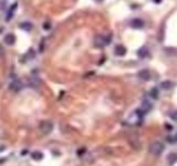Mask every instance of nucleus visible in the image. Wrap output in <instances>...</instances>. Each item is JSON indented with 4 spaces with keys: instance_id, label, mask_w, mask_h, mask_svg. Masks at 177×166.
Instances as JSON below:
<instances>
[{
    "instance_id": "1",
    "label": "nucleus",
    "mask_w": 177,
    "mask_h": 166,
    "mask_svg": "<svg viewBox=\"0 0 177 166\" xmlns=\"http://www.w3.org/2000/svg\"><path fill=\"white\" fill-rule=\"evenodd\" d=\"M164 149H165V145L164 143H162V142H154V143H152L149 145V153L153 155H160L163 152H164Z\"/></svg>"
},
{
    "instance_id": "2",
    "label": "nucleus",
    "mask_w": 177,
    "mask_h": 166,
    "mask_svg": "<svg viewBox=\"0 0 177 166\" xmlns=\"http://www.w3.org/2000/svg\"><path fill=\"white\" fill-rule=\"evenodd\" d=\"M111 39H112V34H110L109 37H104V36H96L94 39V45L98 48H103L105 45L110 44Z\"/></svg>"
},
{
    "instance_id": "3",
    "label": "nucleus",
    "mask_w": 177,
    "mask_h": 166,
    "mask_svg": "<svg viewBox=\"0 0 177 166\" xmlns=\"http://www.w3.org/2000/svg\"><path fill=\"white\" fill-rule=\"evenodd\" d=\"M39 128H40V131H41L42 134H49L53 130V123L50 121L41 122L40 125H39Z\"/></svg>"
},
{
    "instance_id": "4",
    "label": "nucleus",
    "mask_w": 177,
    "mask_h": 166,
    "mask_svg": "<svg viewBox=\"0 0 177 166\" xmlns=\"http://www.w3.org/2000/svg\"><path fill=\"white\" fill-rule=\"evenodd\" d=\"M137 77H138V79H139L141 81H145V82H146V81H149V80H151L152 74H151L149 70H147V69H143V70L138 71Z\"/></svg>"
},
{
    "instance_id": "5",
    "label": "nucleus",
    "mask_w": 177,
    "mask_h": 166,
    "mask_svg": "<svg viewBox=\"0 0 177 166\" xmlns=\"http://www.w3.org/2000/svg\"><path fill=\"white\" fill-rule=\"evenodd\" d=\"M114 53L117 56H124V55L126 54V48L123 44H117L114 48Z\"/></svg>"
},
{
    "instance_id": "6",
    "label": "nucleus",
    "mask_w": 177,
    "mask_h": 166,
    "mask_svg": "<svg viewBox=\"0 0 177 166\" xmlns=\"http://www.w3.org/2000/svg\"><path fill=\"white\" fill-rule=\"evenodd\" d=\"M131 27L134 28V29H142L144 27V21L139 18H135L131 21Z\"/></svg>"
},
{
    "instance_id": "7",
    "label": "nucleus",
    "mask_w": 177,
    "mask_h": 166,
    "mask_svg": "<svg viewBox=\"0 0 177 166\" xmlns=\"http://www.w3.org/2000/svg\"><path fill=\"white\" fill-rule=\"evenodd\" d=\"M3 41H5L6 44L12 45V44L16 42V37H15V34H12V33H7L5 36V38H3Z\"/></svg>"
},
{
    "instance_id": "8",
    "label": "nucleus",
    "mask_w": 177,
    "mask_h": 166,
    "mask_svg": "<svg viewBox=\"0 0 177 166\" xmlns=\"http://www.w3.org/2000/svg\"><path fill=\"white\" fill-rule=\"evenodd\" d=\"M167 162H168L169 166L175 165V163L177 162V153H175V152H171V153H169V154H168V156H167Z\"/></svg>"
},
{
    "instance_id": "9",
    "label": "nucleus",
    "mask_w": 177,
    "mask_h": 166,
    "mask_svg": "<svg viewBox=\"0 0 177 166\" xmlns=\"http://www.w3.org/2000/svg\"><path fill=\"white\" fill-rule=\"evenodd\" d=\"M10 89L15 92H18L22 89V83L19 81V80H15L13 82L10 84Z\"/></svg>"
},
{
    "instance_id": "10",
    "label": "nucleus",
    "mask_w": 177,
    "mask_h": 166,
    "mask_svg": "<svg viewBox=\"0 0 177 166\" xmlns=\"http://www.w3.org/2000/svg\"><path fill=\"white\" fill-rule=\"evenodd\" d=\"M152 109H153V105H152V103H149L148 101H143V102H142L141 110L143 111L144 113H147V112H149Z\"/></svg>"
},
{
    "instance_id": "11",
    "label": "nucleus",
    "mask_w": 177,
    "mask_h": 166,
    "mask_svg": "<svg viewBox=\"0 0 177 166\" xmlns=\"http://www.w3.org/2000/svg\"><path fill=\"white\" fill-rule=\"evenodd\" d=\"M148 55V49L146 47H142L137 50V56L141 59H145Z\"/></svg>"
},
{
    "instance_id": "12",
    "label": "nucleus",
    "mask_w": 177,
    "mask_h": 166,
    "mask_svg": "<svg viewBox=\"0 0 177 166\" xmlns=\"http://www.w3.org/2000/svg\"><path fill=\"white\" fill-rule=\"evenodd\" d=\"M149 96L153 100H157L160 98V91L157 88H152L149 90Z\"/></svg>"
},
{
    "instance_id": "13",
    "label": "nucleus",
    "mask_w": 177,
    "mask_h": 166,
    "mask_svg": "<svg viewBox=\"0 0 177 166\" xmlns=\"http://www.w3.org/2000/svg\"><path fill=\"white\" fill-rule=\"evenodd\" d=\"M171 85H173L171 81H168V80L163 81V82L160 83V88L163 89V90H169L171 88Z\"/></svg>"
},
{
    "instance_id": "14",
    "label": "nucleus",
    "mask_w": 177,
    "mask_h": 166,
    "mask_svg": "<svg viewBox=\"0 0 177 166\" xmlns=\"http://www.w3.org/2000/svg\"><path fill=\"white\" fill-rule=\"evenodd\" d=\"M31 157H32L34 160H42V157H43V154H42L41 152H39V151H36V152H32V154H31Z\"/></svg>"
},
{
    "instance_id": "15",
    "label": "nucleus",
    "mask_w": 177,
    "mask_h": 166,
    "mask_svg": "<svg viewBox=\"0 0 177 166\" xmlns=\"http://www.w3.org/2000/svg\"><path fill=\"white\" fill-rule=\"evenodd\" d=\"M20 29L24 30V31H30L32 29V24L30 22H22L20 24Z\"/></svg>"
},
{
    "instance_id": "16",
    "label": "nucleus",
    "mask_w": 177,
    "mask_h": 166,
    "mask_svg": "<svg viewBox=\"0 0 177 166\" xmlns=\"http://www.w3.org/2000/svg\"><path fill=\"white\" fill-rule=\"evenodd\" d=\"M164 51H165L167 54H169V55H177L176 48H165Z\"/></svg>"
},
{
    "instance_id": "17",
    "label": "nucleus",
    "mask_w": 177,
    "mask_h": 166,
    "mask_svg": "<svg viewBox=\"0 0 177 166\" xmlns=\"http://www.w3.org/2000/svg\"><path fill=\"white\" fill-rule=\"evenodd\" d=\"M17 6H18V3H17V2L11 6L10 11H9V13H8V17H7V21H9L11 18H12V13H13V11H15V10L17 9Z\"/></svg>"
},
{
    "instance_id": "18",
    "label": "nucleus",
    "mask_w": 177,
    "mask_h": 166,
    "mask_svg": "<svg viewBox=\"0 0 177 166\" xmlns=\"http://www.w3.org/2000/svg\"><path fill=\"white\" fill-rule=\"evenodd\" d=\"M167 142L171 144H175L177 143V135H174V136H167Z\"/></svg>"
},
{
    "instance_id": "19",
    "label": "nucleus",
    "mask_w": 177,
    "mask_h": 166,
    "mask_svg": "<svg viewBox=\"0 0 177 166\" xmlns=\"http://www.w3.org/2000/svg\"><path fill=\"white\" fill-rule=\"evenodd\" d=\"M34 56H36V53L33 52V50H29V52H28L27 55H26V58H30V59H32Z\"/></svg>"
},
{
    "instance_id": "20",
    "label": "nucleus",
    "mask_w": 177,
    "mask_h": 166,
    "mask_svg": "<svg viewBox=\"0 0 177 166\" xmlns=\"http://www.w3.org/2000/svg\"><path fill=\"white\" fill-rule=\"evenodd\" d=\"M171 119L174 120V121H177V111H174V112H171V114H169Z\"/></svg>"
},
{
    "instance_id": "21",
    "label": "nucleus",
    "mask_w": 177,
    "mask_h": 166,
    "mask_svg": "<svg viewBox=\"0 0 177 166\" xmlns=\"http://www.w3.org/2000/svg\"><path fill=\"white\" fill-rule=\"evenodd\" d=\"M43 29L44 30H50L51 29V23H49V22H45L43 24Z\"/></svg>"
},
{
    "instance_id": "22",
    "label": "nucleus",
    "mask_w": 177,
    "mask_h": 166,
    "mask_svg": "<svg viewBox=\"0 0 177 166\" xmlns=\"http://www.w3.org/2000/svg\"><path fill=\"white\" fill-rule=\"evenodd\" d=\"M165 127L167 128V130H173V126H171V124H167V123L165 124Z\"/></svg>"
},
{
    "instance_id": "23",
    "label": "nucleus",
    "mask_w": 177,
    "mask_h": 166,
    "mask_svg": "<svg viewBox=\"0 0 177 166\" xmlns=\"http://www.w3.org/2000/svg\"><path fill=\"white\" fill-rule=\"evenodd\" d=\"M3 54V48L1 47V44H0V56Z\"/></svg>"
},
{
    "instance_id": "24",
    "label": "nucleus",
    "mask_w": 177,
    "mask_h": 166,
    "mask_svg": "<svg viewBox=\"0 0 177 166\" xmlns=\"http://www.w3.org/2000/svg\"><path fill=\"white\" fill-rule=\"evenodd\" d=\"M153 1H154L155 3H157V5H160V3H162V1H163V0H153Z\"/></svg>"
},
{
    "instance_id": "25",
    "label": "nucleus",
    "mask_w": 177,
    "mask_h": 166,
    "mask_svg": "<svg viewBox=\"0 0 177 166\" xmlns=\"http://www.w3.org/2000/svg\"><path fill=\"white\" fill-rule=\"evenodd\" d=\"M95 1H98V2H102L103 0H95Z\"/></svg>"
},
{
    "instance_id": "26",
    "label": "nucleus",
    "mask_w": 177,
    "mask_h": 166,
    "mask_svg": "<svg viewBox=\"0 0 177 166\" xmlns=\"http://www.w3.org/2000/svg\"><path fill=\"white\" fill-rule=\"evenodd\" d=\"M3 162H5L3 160H0V164H1V163H3Z\"/></svg>"
}]
</instances>
